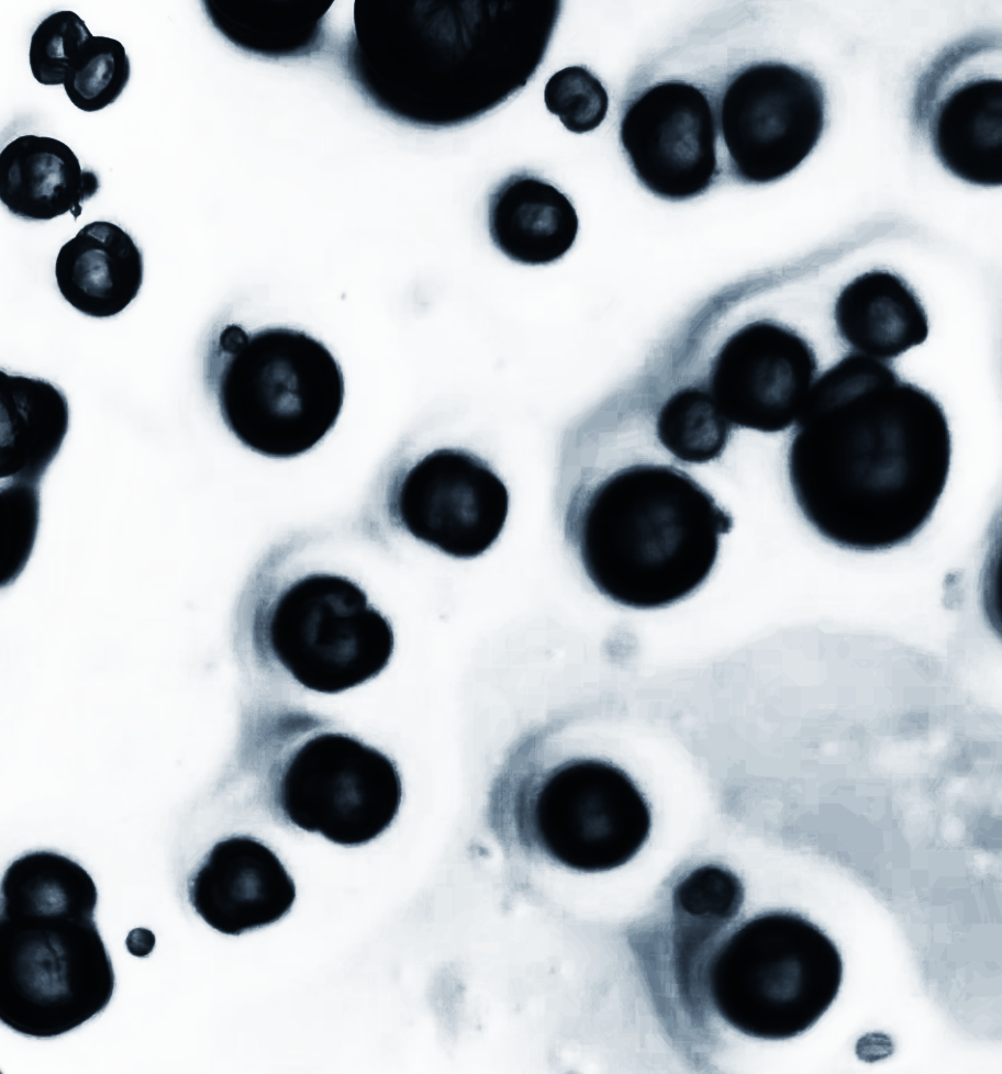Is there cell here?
Instances as JSON below:
<instances>
[{
  "label": "cell",
  "instance_id": "obj_1",
  "mask_svg": "<svg viewBox=\"0 0 1002 1074\" xmlns=\"http://www.w3.org/2000/svg\"><path fill=\"white\" fill-rule=\"evenodd\" d=\"M791 438L795 504L824 540L875 552L929 522L951 462L940 403L886 361L854 353L814 381Z\"/></svg>",
  "mask_w": 1002,
  "mask_h": 1074
},
{
  "label": "cell",
  "instance_id": "obj_24",
  "mask_svg": "<svg viewBox=\"0 0 1002 1074\" xmlns=\"http://www.w3.org/2000/svg\"><path fill=\"white\" fill-rule=\"evenodd\" d=\"M130 76V58L123 44L92 35L73 58L63 86L76 108L96 112L118 100Z\"/></svg>",
  "mask_w": 1002,
  "mask_h": 1074
},
{
  "label": "cell",
  "instance_id": "obj_11",
  "mask_svg": "<svg viewBox=\"0 0 1002 1074\" xmlns=\"http://www.w3.org/2000/svg\"><path fill=\"white\" fill-rule=\"evenodd\" d=\"M826 116L825 92L810 71L780 61L753 64L726 85L720 127L734 178L777 181L817 145Z\"/></svg>",
  "mask_w": 1002,
  "mask_h": 1074
},
{
  "label": "cell",
  "instance_id": "obj_23",
  "mask_svg": "<svg viewBox=\"0 0 1002 1074\" xmlns=\"http://www.w3.org/2000/svg\"><path fill=\"white\" fill-rule=\"evenodd\" d=\"M732 424L709 390L697 387L675 392L660 407L655 424L660 446L677 461L706 463L720 458Z\"/></svg>",
  "mask_w": 1002,
  "mask_h": 1074
},
{
  "label": "cell",
  "instance_id": "obj_10",
  "mask_svg": "<svg viewBox=\"0 0 1002 1074\" xmlns=\"http://www.w3.org/2000/svg\"><path fill=\"white\" fill-rule=\"evenodd\" d=\"M1000 38L973 34L943 49L922 72L913 119L943 167L980 187L1002 182Z\"/></svg>",
  "mask_w": 1002,
  "mask_h": 1074
},
{
  "label": "cell",
  "instance_id": "obj_6",
  "mask_svg": "<svg viewBox=\"0 0 1002 1074\" xmlns=\"http://www.w3.org/2000/svg\"><path fill=\"white\" fill-rule=\"evenodd\" d=\"M115 974L94 917H0V1020L49 1039L101 1014Z\"/></svg>",
  "mask_w": 1002,
  "mask_h": 1074
},
{
  "label": "cell",
  "instance_id": "obj_21",
  "mask_svg": "<svg viewBox=\"0 0 1002 1074\" xmlns=\"http://www.w3.org/2000/svg\"><path fill=\"white\" fill-rule=\"evenodd\" d=\"M213 27L241 51L268 59L319 54L327 38L332 1H203Z\"/></svg>",
  "mask_w": 1002,
  "mask_h": 1074
},
{
  "label": "cell",
  "instance_id": "obj_27",
  "mask_svg": "<svg viewBox=\"0 0 1002 1074\" xmlns=\"http://www.w3.org/2000/svg\"><path fill=\"white\" fill-rule=\"evenodd\" d=\"M743 902L741 880L728 869L713 864L691 871L673 891L675 911L706 925H725Z\"/></svg>",
  "mask_w": 1002,
  "mask_h": 1074
},
{
  "label": "cell",
  "instance_id": "obj_5",
  "mask_svg": "<svg viewBox=\"0 0 1002 1074\" xmlns=\"http://www.w3.org/2000/svg\"><path fill=\"white\" fill-rule=\"evenodd\" d=\"M842 954L816 924L790 910L757 914L711 958L706 981L717 1014L737 1031L787 1040L812 1028L836 999Z\"/></svg>",
  "mask_w": 1002,
  "mask_h": 1074
},
{
  "label": "cell",
  "instance_id": "obj_3",
  "mask_svg": "<svg viewBox=\"0 0 1002 1074\" xmlns=\"http://www.w3.org/2000/svg\"><path fill=\"white\" fill-rule=\"evenodd\" d=\"M570 477L564 536L606 598L657 609L693 594L710 577L733 517L689 472L647 459L580 466Z\"/></svg>",
  "mask_w": 1002,
  "mask_h": 1074
},
{
  "label": "cell",
  "instance_id": "obj_18",
  "mask_svg": "<svg viewBox=\"0 0 1002 1074\" xmlns=\"http://www.w3.org/2000/svg\"><path fill=\"white\" fill-rule=\"evenodd\" d=\"M143 254L119 225L94 221L59 249L55 277L59 292L76 310L92 317L122 312L143 283Z\"/></svg>",
  "mask_w": 1002,
  "mask_h": 1074
},
{
  "label": "cell",
  "instance_id": "obj_14",
  "mask_svg": "<svg viewBox=\"0 0 1002 1074\" xmlns=\"http://www.w3.org/2000/svg\"><path fill=\"white\" fill-rule=\"evenodd\" d=\"M816 372V355L804 337L778 322L757 320L722 345L709 392L732 425L779 433L798 421Z\"/></svg>",
  "mask_w": 1002,
  "mask_h": 1074
},
{
  "label": "cell",
  "instance_id": "obj_28",
  "mask_svg": "<svg viewBox=\"0 0 1002 1074\" xmlns=\"http://www.w3.org/2000/svg\"><path fill=\"white\" fill-rule=\"evenodd\" d=\"M92 34L70 10L46 16L32 34L29 61L33 77L45 86L64 85L68 67Z\"/></svg>",
  "mask_w": 1002,
  "mask_h": 1074
},
{
  "label": "cell",
  "instance_id": "obj_19",
  "mask_svg": "<svg viewBox=\"0 0 1002 1074\" xmlns=\"http://www.w3.org/2000/svg\"><path fill=\"white\" fill-rule=\"evenodd\" d=\"M834 321L839 337L857 354L897 358L923 344L929 332L926 311L899 275L875 269L857 276L837 295Z\"/></svg>",
  "mask_w": 1002,
  "mask_h": 1074
},
{
  "label": "cell",
  "instance_id": "obj_25",
  "mask_svg": "<svg viewBox=\"0 0 1002 1074\" xmlns=\"http://www.w3.org/2000/svg\"><path fill=\"white\" fill-rule=\"evenodd\" d=\"M38 486L2 480L0 488V584L14 582L31 555L38 524Z\"/></svg>",
  "mask_w": 1002,
  "mask_h": 1074
},
{
  "label": "cell",
  "instance_id": "obj_2",
  "mask_svg": "<svg viewBox=\"0 0 1002 1074\" xmlns=\"http://www.w3.org/2000/svg\"><path fill=\"white\" fill-rule=\"evenodd\" d=\"M560 13V1L546 0H358L342 63L363 99L393 121L461 126L527 85Z\"/></svg>",
  "mask_w": 1002,
  "mask_h": 1074
},
{
  "label": "cell",
  "instance_id": "obj_17",
  "mask_svg": "<svg viewBox=\"0 0 1002 1074\" xmlns=\"http://www.w3.org/2000/svg\"><path fill=\"white\" fill-rule=\"evenodd\" d=\"M488 227L494 246L523 265H547L574 245L579 221L569 198L550 181L517 171L499 182L488 199Z\"/></svg>",
  "mask_w": 1002,
  "mask_h": 1074
},
{
  "label": "cell",
  "instance_id": "obj_15",
  "mask_svg": "<svg viewBox=\"0 0 1002 1074\" xmlns=\"http://www.w3.org/2000/svg\"><path fill=\"white\" fill-rule=\"evenodd\" d=\"M188 898L210 927L238 936L288 914L296 886L271 849L254 837L235 835L204 855L188 880Z\"/></svg>",
  "mask_w": 1002,
  "mask_h": 1074
},
{
  "label": "cell",
  "instance_id": "obj_13",
  "mask_svg": "<svg viewBox=\"0 0 1002 1074\" xmlns=\"http://www.w3.org/2000/svg\"><path fill=\"white\" fill-rule=\"evenodd\" d=\"M620 141L638 181L661 199L699 197L719 176L714 112L691 83L663 81L636 96L622 115Z\"/></svg>",
  "mask_w": 1002,
  "mask_h": 1074
},
{
  "label": "cell",
  "instance_id": "obj_16",
  "mask_svg": "<svg viewBox=\"0 0 1002 1074\" xmlns=\"http://www.w3.org/2000/svg\"><path fill=\"white\" fill-rule=\"evenodd\" d=\"M100 189L97 172L84 169L64 142L34 134L18 136L0 153V200L25 221H48L71 213Z\"/></svg>",
  "mask_w": 1002,
  "mask_h": 1074
},
{
  "label": "cell",
  "instance_id": "obj_7",
  "mask_svg": "<svg viewBox=\"0 0 1002 1074\" xmlns=\"http://www.w3.org/2000/svg\"><path fill=\"white\" fill-rule=\"evenodd\" d=\"M276 660L305 689L334 694L376 678L389 663L394 634L366 592L345 575L296 579L267 615Z\"/></svg>",
  "mask_w": 1002,
  "mask_h": 1074
},
{
  "label": "cell",
  "instance_id": "obj_9",
  "mask_svg": "<svg viewBox=\"0 0 1002 1074\" xmlns=\"http://www.w3.org/2000/svg\"><path fill=\"white\" fill-rule=\"evenodd\" d=\"M283 817L345 846L366 844L398 815L402 782L380 750L342 732L305 740L289 757L277 784Z\"/></svg>",
  "mask_w": 1002,
  "mask_h": 1074
},
{
  "label": "cell",
  "instance_id": "obj_26",
  "mask_svg": "<svg viewBox=\"0 0 1002 1074\" xmlns=\"http://www.w3.org/2000/svg\"><path fill=\"white\" fill-rule=\"evenodd\" d=\"M544 101L547 110L576 134L597 128L609 108L606 89L584 66H569L555 72L545 86Z\"/></svg>",
  "mask_w": 1002,
  "mask_h": 1074
},
{
  "label": "cell",
  "instance_id": "obj_12",
  "mask_svg": "<svg viewBox=\"0 0 1002 1074\" xmlns=\"http://www.w3.org/2000/svg\"><path fill=\"white\" fill-rule=\"evenodd\" d=\"M509 502L505 484L485 460L464 449L441 448L400 479L390 510L417 540L447 556L471 559L501 535Z\"/></svg>",
  "mask_w": 1002,
  "mask_h": 1074
},
{
  "label": "cell",
  "instance_id": "obj_4",
  "mask_svg": "<svg viewBox=\"0 0 1002 1074\" xmlns=\"http://www.w3.org/2000/svg\"><path fill=\"white\" fill-rule=\"evenodd\" d=\"M219 410L250 450L292 458L334 427L344 401L341 367L327 347L303 331L224 326L212 350Z\"/></svg>",
  "mask_w": 1002,
  "mask_h": 1074
},
{
  "label": "cell",
  "instance_id": "obj_20",
  "mask_svg": "<svg viewBox=\"0 0 1002 1074\" xmlns=\"http://www.w3.org/2000/svg\"><path fill=\"white\" fill-rule=\"evenodd\" d=\"M69 426L64 391L42 378L0 370V476L38 485Z\"/></svg>",
  "mask_w": 1002,
  "mask_h": 1074
},
{
  "label": "cell",
  "instance_id": "obj_8",
  "mask_svg": "<svg viewBox=\"0 0 1002 1074\" xmlns=\"http://www.w3.org/2000/svg\"><path fill=\"white\" fill-rule=\"evenodd\" d=\"M530 805L531 846L578 872L626 864L645 846L653 826L650 805L635 781L597 758H576L549 770Z\"/></svg>",
  "mask_w": 1002,
  "mask_h": 1074
},
{
  "label": "cell",
  "instance_id": "obj_22",
  "mask_svg": "<svg viewBox=\"0 0 1002 1074\" xmlns=\"http://www.w3.org/2000/svg\"><path fill=\"white\" fill-rule=\"evenodd\" d=\"M97 886L76 861L57 852H27L1 882L0 917L74 914L94 917Z\"/></svg>",
  "mask_w": 1002,
  "mask_h": 1074
}]
</instances>
